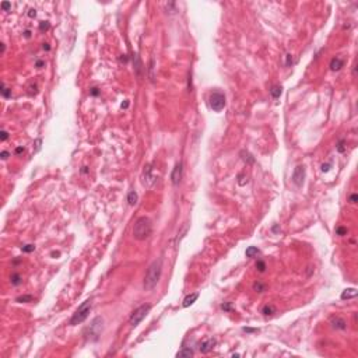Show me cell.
Returning <instances> with one entry per match:
<instances>
[{
  "mask_svg": "<svg viewBox=\"0 0 358 358\" xmlns=\"http://www.w3.org/2000/svg\"><path fill=\"white\" fill-rule=\"evenodd\" d=\"M161 273H162V259L154 260L150 265V267L147 269V271H146L144 281H143V288L146 291H151L158 284V281L161 279Z\"/></svg>",
  "mask_w": 358,
  "mask_h": 358,
  "instance_id": "6da1fadb",
  "label": "cell"
},
{
  "mask_svg": "<svg viewBox=\"0 0 358 358\" xmlns=\"http://www.w3.org/2000/svg\"><path fill=\"white\" fill-rule=\"evenodd\" d=\"M152 232V224L150 218L147 217H140L137 218V221L134 222V227H133V236L134 239L137 241H144L147 239L148 236L151 235Z\"/></svg>",
  "mask_w": 358,
  "mask_h": 358,
  "instance_id": "7a4b0ae2",
  "label": "cell"
},
{
  "mask_svg": "<svg viewBox=\"0 0 358 358\" xmlns=\"http://www.w3.org/2000/svg\"><path fill=\"white\" fill-rule=\"evenodd\" d=\"M91 311V299H87L84 301L83 304L79 306V309L76 311L70 319V324L71 326H76V324H80L81 322H84L85 319L88 318V314Z\"/></svg>",
  "mask_w": 358,
  "mask_h": 358,
  "instance_id": "3957f363",
  "label": "cell"
},
{
  "mask_svg": "<svg viewBox=\"0 0 358 358\" xmlns=\"http://www.w3.org/2000/svg\"><path fill=\"white\" fill-rule=\"evenodd\" d=\"M150 309H151V305L150 304H144V305H141V306H139V308L130 315V318H129V324H130L132 327L139 326L140 322L147 316V314L150 312Z\"/></svg>",
  "mask_w": 358,
  "mask_h": 358,
  "instance_id": "277c9868",
  "label": "cell"
},
{
  "mask_svg": "<svg viewBox=\"0 0 358 358\" xmlns=\"http://www.w3.org/2000/svg\"><path fill=\"white\" fill-rule=\"evenodd\" d=\"M209 104H210V108L216 112H220L224 109L225 106V95L220 91H214L209 98Z\"/></svg>",
  "mask_w": 358,
  "mask_h": 358,
  "instance_id": "5b68a950",
  "label": "cell"
},
{
  "mask_svg": "<svg viewBox=\"0 0 358 358\" xmlns=\"http://www.w3.org/2000/svg\"><path fill=\"white\" fill-rule=\"evenodd\" d=\"M141 181L143 185L146 187H151L155 181H157V175L154 174V168H152L151 164H147L144 169H143V175H141Z\"/></svg>",
  "mask_w": 358,
  "mask_h": 358,
  "instance_id": "8992f818",
  "label": "cell"
},
{
  "mask_svg": "<svg viewBox=\"0 0 358 358\" xmlns=\"http://www.w3.org/2000/svg\"><path fill=\"white\" fill-rule=\"evenodd\" d=\"M101 330H102V318H95L93 320V323L90 324L88 327V334H87V337H90L91 340H97L99 336V333H101Z\"/></svg>",
  "mask_w": 358,
  "mask_h": 358,
  "instance_id": "52a82bcc",
  "label": "cell"
},
{
  "mask_svg": "<svg viewBox=\"0 0 358 358\" xmlns=\"http://www.w3.org/2000/svg\"><path fill=\"white\" fill-rule=\"evenodd\" d=\"M292 182H294L297 186H302V183H304V179H305V167L304 165H298V167H295L294 172H292Z\"/></svg>",
  "mask_w": 358,
  "mask_h": 358,
  "instance_id": "ba28073f",
  "label": "cell"
},
{
  "mask_svg": "<svg viewBox=\"0 0 358 358\" xmlns=\"http://www.w3.org/2000/svg\"><path fill=\"white\" fill-rule=\"evenodd\" d=\"M182 171H183V168H182V162H176V165L174 167V169H172V174H171V181H172V183H174L175 186L181 183Z\"/></svg>",
  "mask_w": 358,
  "mask_h": 358,
  "instance_id": "9c48e42d",
  "label": "cell"
},
{
  "mask_svg": "<svg viewBox=\"0 0 358 358\" xmlns=\"http://www.w3.org/2000/svg\"><path fill=\"white\" fill-rule=\"evenodd\" d=\"M330 324L336 330H346L347 329V322L341 316H333V318L330 319Z\"/></svg>",
  "mask_w": 358,
  "mask_h": 358,
  "instance_id": "30bf717a",
  "label": "cell"
},
{
  "mask_svg": "<svg viewBox=\"0 0 358 358\" xmlns=\"http://www.w3.org/2000/svg\"><path fill=\"white\" fill-rule=\"evenodd\" d=\"M214 346H216V340H214V338H207L206 341H203V343L200 344V351L203 354L210 353L211 350L214 348Z\"/></svg>",
  "mask_w": 358,
  "mask_h": 358,
  "instance_id": "8fae6325",
  "label": "cell"
},
{
  "mask_svg": "<svg viewBox=\"0 0 358 358\" xmlns=\"http://www.w3.org/2000/svg\"><path fill=\"white\" fill-rule=\"evenodd\" d=\"M199 298V294L197 292H193V294H189L187 297H185V299H183V308H187V306H190V305L195 304V301Z\"/></svg>",
  "mask_w": 358,
  "mask_h": 358,
  "instance_id": "7c38bea8",
  "label": "cell"
},
{
  "mask_svg": "<svg viewBox=\"0 0 358 358\" xmlns=\"http://www.w3.org/2000/svg\"><path fill=\"white\" fill-rule=\"evenodd\" d=\"M134 71H136V74H137V77H141L143 76V63L141 60H140V58H139L137 55H134Z\"/></svg>",
  "mask_w": 358,
  "mask_h": 358,
  "instance_id": "4fadbf2b",
  "label": "cell"
},
{
  "mask_svg": "<svg viewBox=\"0 0 358 358\" xmlns=\"http://www.w3.org/2000/svg\"><path fill=\"white\" fill-rule=\"evenodd\" d=\"M341 67H343V60L340 59V58H333L332 62H330V69L333 70V71H338Z\"/></svg>",
  "mask_w": 358,
  "mask_h": 358,
  "instance_id": "5bb4252c",
  "label": "cell"
},
{
  "mask_svg": "<svg viewBox=\"0 0 358 358\" xmlns=\"http://www.w3.org/2000/svg\"><path fill=\"white\" fill-rule=\"evenodd\" d=\"M354 297H357V289L355 288L344 289L343 294H341V299H350V298H354Z\"/></svg>",
  "mask_w": 358,
  "mask_h": 358,
  "instance_id": "9a60e30c",
  "label": "cell"
},
{
  "mask_svg": "<svg viewBox=\"0 0 358 358\" xmlns=\"http://www.w3.org/2000/svg\"><path fill=\"white\" fill-rule=\"evenodd\" d=\"M281 93H283V88L280 87V85H271L270 87V94H271V97L274 99H277L281 95Z\"/></svg>",
  "mask_w": 358,
  "mask_h": 358,
  "instance_id": "2e32d148",
  "label": "cell"
},
{
  "mask_svg": "<svg viewBox=\"0 0 358 358\" xmlns=\"http://www.w3.org/2000/svg\"><path fill=\"white\" fill-rule=\"evenodd\" d=\"M195 355V353H193V350L192 348H182L181 351H178L176 353V357L178 358H182V357H193Z\"/></svg>",
  "mask_w": 358,
  "mask_h": 358,
  "instance_id": "e0dca14e",
  "label": "cell"
},
{
  "mask_svg": "<svg viewBox=\"0 0 358 358\" xmlns=\"http://www.w3.org/2000/svg\"><path fill=\"white\" fill-rule=\"evenodd\" d=\"M241 155H242V160L245 162H248V164H253L255 162V158H253V155L250 154V152H248V151H241Z\"/></svg>",
  "mask_w": 358,
  "mask_h": 358,
  "instance_id": "ac0fdd59",
  "label": "cell"
},
{
  "mask_svg": "<svg viewBox=\"0 0 358 358\" xmlns=\"http://www.w3.org/2000/svg\"><path fill=\"white\" fill-rule=\"evenodd\" d=\"M128 201H129V204L130 206H134L136 203H137V193L134 190H130L129 192V195H128Z\"/></svg>",
  "mask_w": 358,
  "mask_h": 358,
  "instance_id": "d6986e66",
  "label": "cell"
},
{
  "mask_svg": "<svg viewBox=\"0 0 358 358\" xmlns=\"http://www.w3.org/2000/svg\"><path fill=\"white\" fill-rule=\"evenodd\" d=\"M10 281L13 285H20L21 283H23V279H21V276L18 274V273H13V274L10 276Z\"/></svg>",
  "mask_w": 358,
  "mask_h": 358,
  "instance_id": "ffe728a7",
  "label": "cell"
},
{
  "mask_svg": "<svg viewBox=\"0 0 358 358\" xmlns=\"http://www.w3.org/2000/svg\"><path fill=\"white\" fill-rule=\"evenodd\" d=\"M266 288H267V285L265 283H262V281H256L255 284H253V289H255L256 292H265Z\"/></svg>",
  "mask_w": 358,
  "mask_h": 358,
  "instance_id": "44dd1931",
  "label": "cell"
},
{
  "mask_svg": "<svg viewBox=\"0 0 358 358\" xmlns=\"http://www.w3.org/2000/svg\"><path fill=\"white\" fill-rule=\"evenodd\" d=\"M1 90H0V93H1V95L4 97V98H10L11 97V90L9 88V87H6V84L4 83H1Z\"/></svg>",
  "mask_w": 358,
  "mask_h": 358,
  "instance_id": "7402d4cb",
  "label": "cell"
},
{
  "mask_svg": "<svg viewBox=\"0 0 358 358\" xmlns=\"http://www.w3.org/2000/svg\"><path fill=\"white\" fill-rule=\"evenodd\" d=\"M259 255V249L256 248V246H249L248 249H246V256L248 257H253V256Z\"/></svg>",
  "mask_w": 358,
  "mask_h": 358,
  "instance_id": "603a6c76",
  "label": "cell"
},
{
  "mask_svg": "<svg viewBox=\"0 0 358 358\" xmlns=\"http://www.w3.org/2000/svg\"><path fill=\"white\" fill-rule=\"evenodd\" d=\"M274 311H276V309H274V306H273V305H265V306H263V309H262V314L267 316V315L274 314Z\"/></svg>",
  "mask_w": 358,
  "mask_h": 358,
  "instance_id": "cb8c5ba5",
  "label": "cell"
},
{
  "mask_svg": "<svg viewBox=\"0 0 358 358\" xmlns=\"http://www.w3.org/2000/svg\"><path fill=\"white\" fill-rule=\"evenodd\" d=\"M32 299H34L32 295H21V297L15 298V302H31Z\"/></svg>",
  "mask_w": 358,
  "mask_h": 358,
  "instance_id": "d4e9b609",
  "label": "cell"
},
{
  "mask_svg": "<svg viewBox=\"0 0 358 358\" xmlns=\"http://www.w3.org/2000/svg\"><path fill=\"white\" fill-rule=\"evenodd\" d=\"M148 71H150V80L154 81V59L150 60V66H148Z\"/></svg>",
  "mask_w": 358,
  "mask_h": 358,
  "instance_id": "484cf974",
  "label": "cell"
},
{
  "mask_svg": "<svg viewBox=\"0 0 358 358\" xmlns=\"http://www.w3.org/2000/svg\"><path fill=\"white\" fill-rule=\"evenodd\" d=\"M256 269L259 270V271H262V273H263V271L266 270L265 262H262V260H257V262H256Z\"/></svg>",
  "mask_w": 358,
  "mask_h": 358,
  "instance_id": "4316f807",
  "label": "cell"
},
{
  "mask_svg": "<svg viewBox=\"0 0 358 358\" xmlns=\"http://www.w3.org/2000/svg\"><path fill=\"white\" fill-rule=\"evenodd\" d=\"M49 27H50L49 21H42V23H39V30L41 31H48L49 30Z\"/></svg>",
  "mask_w": 358,
  "mask_h": 358,
  "instance_id": "83f0119b",
  "label": "cell"
},
{
  "mask_svg": "<svg viewBox=\"0 0 358 358\" xmlns=\"http://www.w3.org/2000/svg\"><path fill=\"white\" fill-rule=\"evenodd\" d=\"M36 93H38V87H36V84H31L28 94H30L31 97H32V95H36Z\"/></svg>",
  "mask_w": 358,
  "mask_h": 358,
  "instance_id": "f1b7e54d",
  "label": "cell"
},
{
  "mask_svg": "<svg viewBox=\"0 0 358 358\" xmlns=\"http://www.w3.org/2000/svg\"><path fill=\"white\" fill-rule=\"evenodd\" d=\"M347 228H344V227H338L337 230H336V234L337 235H340V236H343V235H347Z\"/></svg>",
  "mask_w": 358,
  "mask_h": 358,
  "instance_id": "f546056e",
  "label": "cell"
},
{
  "mask_svg": "<svg viewBox=\"0 0 358 358\" xmlns=\"http://www.w3.org/2000/svg\"><path fill=\"white\" fill-rule=\"evenodd\" d=\"M21 249H23V252H25V253H30V252H32V250L35 249V246L34 245H25V246H23Z\"/></svg>",
  "mask_w": 358,
  "mask_h": 358,
  "instance_id": "4dcf8cb0",
  "label": "cell"
},
{
  "mask_svg": "<svg viewBox=\"0 0 358 358\" xmlns=\"http://www.w3.org/2000/svg\"><path fill=\"white\" fill-rule=\"evenodd\" d=\"M348 201H350L351 204H355V203L358 201V195H357V193H353L351 196L348 197Z\"/></svg>",
  "mask_w": 358,
  "mask_h": 358,
  "instance_id": "1f68e13d",
  "label": "cell"
},
{
  "mask_svg": "<svg viewBox=\"0 0 358 358\" xmlns=\"http://www.w3.org/2000/svg\"><path fill=\"white\" fill-rule=\"evenodd\" d=\"M7 139H9V133L6 132V130H1V132H0V140H1V141H6Z\"/></svg>",
  "mask_w": 358,
  "mask_h": 358,
  "instance_id": "d6a6232c",
  "label": "cell"
},
{
  "mask_svg": "<svg viewBox=\"0 0 358 358\" xmlns=\"http://www.w3.org/2000/svg\"><path fill=\"white\" fill-rule=\"evenodd\" d=\"M344 150H346V148H344V140H340L338 144H337V151L338 152H344Z\"/></svg>",
  "mask_w": 358,
  "mask_h": 358,
  "instance_id": "836d02e7",
  "label": "cell"
},
{
  "mask_svg": "<svg viewBox=\"0 0 358 358\" xmlns=\"http://www.w3.org/2000/svg\"><path fill=\"white\" fill-rule=\"evenodd\" d=\"M1 9H3L4 11L10 10V9H11V3H9V1H3V3H1Z\"/></svg>",
  "mask_w": 358,
  "mask_h": 358,
  "instance_id": "e575fe53",
  "label": "cell"
},
{
  "mask_svg": "<svg viewBox=\"0 0 358 358\" xmlns=\"http://www.w3.org/2000/svg\"><path fill=\"white\" fill-rule=\"evenodd\" d=\"M90 94H91L93 97H97V95H98V94H99V90L97 88V87H93V88L90 90Z\"/></svg>",
  "mask_w": 358,
  "mask_h": 358,
  "instance_id": "d590c367",
  "label": "cell"
},
{
  "mask_svg": "<svg viewBox=\"0 0 358 358\" xmlns=\"http://www.w3.org/2000/svg\"><path fill=\"white\" fill-rule=\"evenodd\" d=\"M285 59H287V62H285V66H288V67H289V66L292 64V56H291V55H287V56H285Z\"/></svg>",
  "mask_w": 358,
  "mask_h": 358,
  "instance_id": "8d00e7d4",
  "label": "cell"
},
{
  "mask_svg": "<svg viewBox=\"0 0 358 358\" xmlns=\"http://www.w3.org/2000/svg\"><path fill=\"white\" fill-rule=\"evenodd\" d=\"M44 66H45V62H44V60H36V62H35V67H38V69L44 67Z\"/></svg>",
  "mask_w": 358,
  "mask_h": 358,
  "instance_id": "74e56055",
  "label": "cell"
},
{
  "mask_svg": "<svg viewBox=\"0 0 358 358\" xmlns=\"http://www.w3.org/2000/svg\"><path fill=\"white\" fill-rule=\"evenodd\" d=\"M41 143H42V140H41V139H36V141H35V151H39Z\"/></svg>",
  "mask_w": 358,
  "mask_h": 358,
  "instance_id": "f35d334b",
  "label": "cell"
},
{
  "mask_svg": "<svg viewBox=\"0 0 358 358\" xmlns=\"http://www.w3.org/2000/svg\"><path fill=\"white\" fill-rule=\"evenodd\" d=\"M0 157H1V160H7V158L10 157V152H9V151H1Z\"/></svg>",
  "mask_w": 358,
  "mask_h": 358,
  "instance_id": "ab89813d",
  "label": "cell"
},
{
  "mask_svg": "<svg viewBox=\"0 0 358 358\" xmlns=\"http://www.w3.org/2000/svg\"><path fill=\"white\" fill-rule=\"evenodd\" d=\"M35 15H36V11H35V9H31V10L28 11V17H31V18H34Z\"/></svg>",
  "mask_w": 358,
  "mask_h": 358,
  "instance_id": "60d3db41",
  "label": "cell"
},
{
  "mask_svg": "<svg viewBox=\"0 0 358 358\" xmlns=\"http://www.w3.org/2000/svg\"><path fill=\"white\" fill-rule=\"evenodd\" d=\"M14 152L17 154V155H20V154H23V152H24V147H17Z\"/></svg>",
  "mask_w": 358,
  "mask_h": 358,
  "instance_id": "b9f144b4",
  "label": "cell"
},
{
  "mask_svg": "<svg viewBox=\"0 0 358 358\" xmlns=\"http://www.w3.org/2000/svg\"><path fill=\"white\" fill-rule=\"evenodd\" d=\"M329 168H330V164H323V165H322V171H323V172H327V171H329Z\"/></svg>",
  "mask_w": 358,
  "mask_h": 358,
  "instance_id": "7bdbcfd3",
  "label": "cell"
},
{
  "mask_svg": "<svg viewBox=\"0 0 358 358\" xmlns=\"http://www.w3.org/2000/svg\"><path fill=\"white\" fill-rule=\"evenodd\" d=\"M221 308L224 309V311H231V305L230 304H222L221 305Z\"/></svg>",
  "mask_w": 358,
  "mask_h": 358,
  "instance_id": "ee69618b",
  "label": "cell"
},
{
  "mask_svg": "<svg viewBox=\"0 0 358 358\" xmlns=\"http://www.w3.org/2000/svg\"><path fill=\"white\" fill-rule=\"evenodd\" d=\"M244 332H248V333H253V332H256V329H250V327H244Z\"/></svg>",
  "mask_w": 358,
  "mask_h": 358,
  "instance_id": "f6af8a7d",
  "label": "cell"
},
{
  "mask_svg": "<svg viewBox=\"0 0 358 358\" xmlns=\"http://www.w3.org/2000/svg\"><path fill=\"white\" fill-rule=\"evenodd\" d=\"M42 49H44V50H50L49 44H44V45H42Z\"/></svg>",
  "mask_w": 358,
  "mask_h": 358,
  "instance_id": "bcb514c9",
  "label": "cell"
},
{
  "mask_svg": "<svg viewBox=\"0 0 358 358\" xmlns=\"http://www.w3.org/2000/svg\"><path fill=\"white\" fill-rule=\"evenodd\" d=\"M1 45V53H4V50H6V45L4 44H0Z\"/></svg>",
  "mask_w": 358,
  "mask_h": 358,
  "instance_id": "7dc6e473",
  "label": "cell"
},
{
  "mask_svg": "<svg viewBox=\"0 0 358 358\" xmlns=\"http://www.w3.org/2000/svg\"><path fill=\"white\" fill-rule=\"evenodd\" d=\"M128 105H129V104H128V102H125V104H122V108H128Z\"/></svg>",
  "mask_w": 358,
  "mask_h": 358,
  "instance_id": "c3c4849f",
  "label": "cell"
}]
</instances>
